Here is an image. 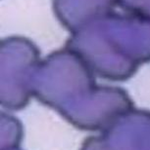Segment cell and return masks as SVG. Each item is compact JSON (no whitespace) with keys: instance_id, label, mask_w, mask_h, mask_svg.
I'll return each mask as SVG.
<instances>
[{"instance_id":"cell-1","label":"cell","mask_w":150,"mask_h":150,"mask_svg":"<svg viewBox=\"0 0 150 150\" xmlns=\"http://www.w3.org/2000/svg\"><path fill=\"white\" fill-rule=\"evenodd\" d=\"M32 93L80 130L102 131L133 108L123 89L96 85L88 65L66 47L40 61L32 76Z\"/></svg>"},{"instance_id":"cell-2","label":"cell","mask_w":150,"mask_h":150,"mask_svg":"<svg viewBox=\"0 0 150 150\" xmlns=\"http://www.w3.org/2000/svg\"><path fill=\"white\" fill-rule=\"evenodd\" d=\"M66 48L79 55L94 75L127 80L150 61V21L111 12L72 33Z\"/></svg>"},{"instance_id":"cell-3","label":"cell","mask_w":150,"mask_h":150,"mask_svg":"<svg viewBox=\"0 0 150 150\" xmlns=\"http://www.w3.org/2000/svg\"><path fill=\"white\" fill-rule=\"evenodd\" d=\"M0 54V103L7 109L20 110L32 97V80L40 62L39 50L28 38L11 36L1 41Z\"/></svg>"},{"instance_id":"cell-4","label":"cell","mask_w":150,"mask_h":150,"mask_svg":"<svg viewBox=\"0 0 150 150\" xmlns=\"http://www.w3.org/2000/svg\"><path fill=\"white\" fill-rule=\"evenodd\" d=\"M80 150H150V111L131 109L111 122Z\"/></svg>"},{"instance_id":"cell-5","label":"cell","mask_w":150,"mask_h":150,"mask_svg":"<svg viewBox=\"0 0 150 150\" xmlns=\"http://www.w3.org/2000/svg\"><path fill=\"white\" fill-rule=\"evenodd\" d=\"M119 0H53L59 22L71 33L113 12Z\"/></svg>"},{"instance_id":"cell-6","label":"cell","mask_w":150,"mask_h":150,"mask_svg":"<svg viewBox=\"0 0 150 150\" xmlns=\"http://www.w3.org/2000/svg\"><path fill=\"white\" fill-rule=\"evenodd\" d=\"M23 127L19 120L7 113L1 114V150L19 147Z\"/></svg>"},{"instance_id":"cell-7","label":"cell","mask_w":150,"mask_h":150,"mask_svg":"<svg viewBox=\"0 0 150 150\" xmlns=\"http://www.w3.org/2000/svg\"><path fill=\"white\" fill-rule=\"evenodd\" d=\"M119 4L128 14L150 21V0H119Z\"/></svg>"},{"instance_id":"cell-8","label":"cell","mask_w":150,"mask_h":150,"mask_svg":"<svg viewBox=\"0 0 150 150\" xmlns=\"http://www.w3.org/2000/svg\"><path fill=\"white\" fill-rule=\"evenodd\" d=\"M4 150H21L19 147H16V148H10V149H4Z\"/></svg>"}]
</instances>
